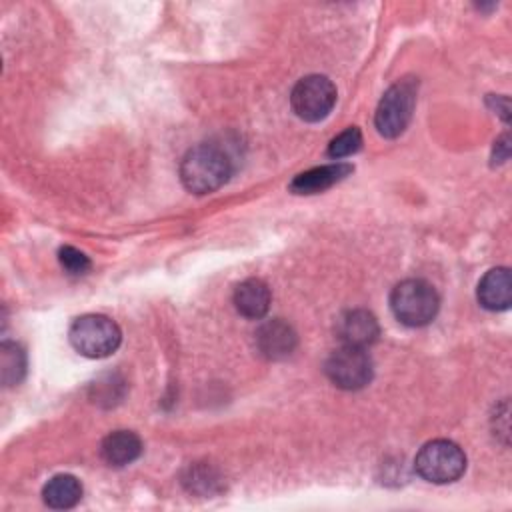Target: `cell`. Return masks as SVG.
Listing matches in <instances>:
<instances>
[{
    "instance_id": "cell-1",
    "label": "cell",
    "mask_w": 512,
    "mask_h": 512,
    "mask_svg": "<svg viewBox=\"0 0 512 512\" xmlns=\"http://www.w3.org/2000/svg\"><path fill=\"white\" fill-rule=\"evenodd\" d=\"M232 166L226 152L214 144H198L180 162V180L192 194L218 190L230 178Z\"/></svg>"
},
{
    "instance_id": "cell-2",
    "label": "cell",
    "mask_w": 512,
    "mask_h": 512,
    "mask_svg": "<svg viewBox=\"0 0 512 512\" xmlns=\"http://www.w3.org/2000/svg\"><path fill=\"white\" fill-rule=\"evenodd\" d=\"M440 298L432 284L420 278H408L394 286L390 294V308L394 316L406 326H426L438 314Z\"/></svg>"
},
{
    "instance_id": "cell-3",
    "label": "cell",
    "mask_w": 512,
    "mask_h": 512,
    "mask_svg": "<svg viewBox=\"0 0 512 512\" xmlns=\"http://www.w3.org/2000/svg\"><path fill=\"white\" fill-rule=\"evenodd\" d=\"M68 338L82 356L106 358L120 346L122 332L118 324L104 314H84L72 322Z\"/></svg>"
},
{
    "instance_id": "cell-4",
    "label": "cell",
    "mask_w": 512,
    "mask_h": 512,
    "mask_svg": "<svg viewBox=\"0 0 512 512\" xmlns=\"http://www.w3.org/2000/svg\"><path fill=\"white\" fill-rule=\"evenodd\" d=\"M414 468L432 484H450L464 474L466 454L450 440H432L418 450Z\"/></svg>"
},
{
    "instance_id": "cell-5",
    "label": "cell",
    "mask_w": 512,
    "mask_h": 512,
    "mask_svg": "<svg viewBox=\"0 0 512 512\" xmlns=\"http://www.w3.org/2000/svg\"><path fill=\"white\" fill-rule=\"evenodd\" d=\"M414 104H416V84L412 80H400L392 84L378 102V108L374 114L376 130L384 138L400 136L412 118Z\"/></svg>"
},
{
    "instance_id": "cell-6",
    "label": "cell",
    "mask_w": 512,
    "mask_h": 512,
    "mask_svg": "<svg viewBox=\"0 0 512 512\" xmlns=\"http://www.w3.org/2000/svg\"><path fill=\"white\" fill-rule=\"evenodd\" d=\"M292 110L306 122H318L330 114L336 104V86L322 74H310L296 82L290 94Z\"/></svg>"
},
{
    "instance_id": "cell-7",
    "label": "cell",
    "mask_w": 512,
    "mask_h": 512,
    "mask_svg": "<svg viewBox=\"0 0 512 512\" xmlns=\"http://www.w3.org/2000/svg\"><path fill=\"white\" fill-rule=\"evenodd\" d=\"M324 372L334 386L342 390H358L372 380L374 368L366 348L342 346L328 356Z\"/></svg>"
},
{
    "instance_id": "cell-8",
    "label": "cell",
    "mask_w": 512,
    "mask_h": 512,
    "mask_svg": "<svg viewBox=\"0 0 512 512\" xmlns=\"http://www.w3.org/2000/svg\"><path fill=\"white\" fill-rule=\"evenodd\" d=\"M380 334L378 322L372 312L356 308L346 310L336 320V336L342 342V346H354V348H366L372 342H376Z\"/></svg>"
},
{
    "instance_id": "cell-9",
    "label": "cell",
    "mask_w": 512,
    "mask_h": 512,
    "mask_svg": "<svg viewBox=\"0 0 512 512\" xmlns=\"http://www.w3.org/2000/svg\"><path fill=\"white\" fill-rule=\"evenodd\" d=\"M256 344L266 358L280 360L290 356L292 350L296 348V332L282 318H274L258 328Z\"/></svg>"
},
{
    "instance_id": "cell-10",
    "label": "cell",
    "mask_w": 512,
    "mask_h": 512,
    "mask_svg": "<svg viewBox=\"0 0 512 512\" xmlns=\"http://www.w3.org/2000/svg\"><path fill=\"white\" fill-rule=\"evenodd\" d=\"M352 170L354 168L348 162H334V164H324V166L310 168V170L298 174L290 182V192H294V194L324 192V190L332 188L334 184H338L340 180H344Z\"/></svg>"
},
{
    "instance_id": "cell-11",
    "label": "cell",
    "mask_w": 512,
    "mask_h": 512,
    "mask_svg": "<svg viewBox=\"0 0 512 512\" xmlns=\"http://www.w3.org/2000/svg\"><path fill=\"white\" fill-rule=\"evenodd\" d=\"M478 302L486 310H506L512 302V276L508 268H492L478 282Z\"/></svg>"
},
{
    "instance_id": "cell-12",
    "label": "cell",
    "mask_w": 512,
    "mask_h": 512,
    "mask_svg": "<svg viewBox=\"0 0 512 512\" xmlns=\"http://www.w3.org/2000/svg\"><path fill=\"white\" fill-rule=\"evenodd\" d=\"M234 306L236 310L250 320H260L266 316L268 308H270V288L264 280L260 278H248L244 282H240L234 290Z\"/></svg>"
},
{
    "instance_id": "cell-13",
    "label": "cell",
    "mask_w": 512,
    "mask_h": 512,
    "mask_svg": "<svg viewBox=\"0 0 512 512\" xmlns=\"http://www.w3.org/2000/svg\"><path fill=\"white\" fill-rule=\"evenodd\" d=\"M142 452L140 438L130 430L110 432L100 444V456L108 466H126L134 462Z\"/></svg>"
},
{
    "instance_id": "cell-14",
    "label": "cell",
    "mask_w": 512,
    "mask_h": 512,
    "mask_svg": "<svg viewBox=\"0 0 512 512\" xmlns=\"http://www.w3.org/2000/svg\"><path fill=\"white\" fill-rule=\"evenodd\" d=\"M82 498V484L72 474H56L42 488V500L56 510L72 508Z\"/></svg>"
},
{
    "instance_id": "cell-15",
    "label": "cell",
    "mask_w": 512,
    "mask_h": 512,
    "mask_svg": "<svg viewBox=\"0 0 512 512\" xmlns=\"http://www.w3.org/2000/svg\"><path fill=\"white\" fill-rule=\"evenodd\" d=\"M0 370H2V384L14 386L26 374V352L16 342H2L0 344Z\"/></svg>"
},
{
    "instance_id": "cell-16",
    "label": "cell",
    "mask_w": 512,
    "mask_h": 512,
    "mask_svg": "<svg viewBox=\"0 0 512 512\" xmlns=\"http://www.w3.org/2000/svg\"><path fill=\"white\" fill-rule=\"evenodd\" d=\"M360 146H362V132L356 126H350L344 132H340L336 138L330 140L328 156L340 160V158H346V156L358 152Z\"/></svg>"
},
{
    "instance_id": "cell-17",
    "label": "cell",
    "mask_w": 512,
    "mask_h": 512,
    "mask_svg": "<svg viewBox=\"0 0 512 512\" xmlns=\"http://www.w3.org/2000/svg\"><path fill=\"white\" fill-rule=\"evenodd\" d=\"M58 260L62 264V268L68 272V274H86L88 268H90V260L84 252L76 250L74 246H62L60 252H58Z\"/></svg>"
}]
</instances>
